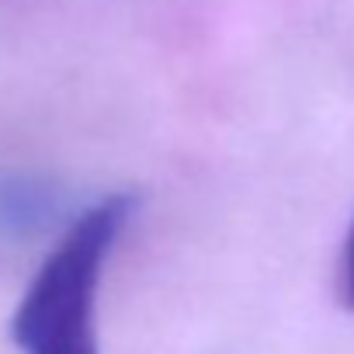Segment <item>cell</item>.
<instances>
[{
	"label": "cell",
	"instance_id": "obj_2",
	"mask_svg": "<svg viewBox=\"0 0 354 354\" xmlns=\"http://www.w3.org/2000/svg\"><path fill=\"white\" fill-rule=\"evenodd\" d=\"M56 212V192L32 174L0 177V240L32 236Z\"/></svg>",
	"mask_w": 354,
	"mask_h": 354
},
{
	"label": "cell",
	"instance_id": "obj_1",
	"mask_svg": "<svg viewBox=\"0 0 354 354\" xmlns=\"http://www.w3.org/2000/svg\"><path fill=\"white\" fill-rule=\"evenodd\" d=\"M132 209V195H104L70 219L11 316V340L21 354H101L97 292Z\"/></svg>",
	"mask_w": 354,
	"mask_h": 354
},
{
	"label": "cell",
	"instance_id": "obj_3",
	"mask_svg": "<svg viewBox=\"0 0 354 354\" xmlns=\"http://www.w3.org/2000/svg\"><path fill=\"white\" fill-rule=\"evenodd\" d=\"M340 299L347 302V309H354V223L347 230L344 254H340Z\"/></svg>",
	"mask_w": 354,
	"mask_h": 354
}]
</instances>
